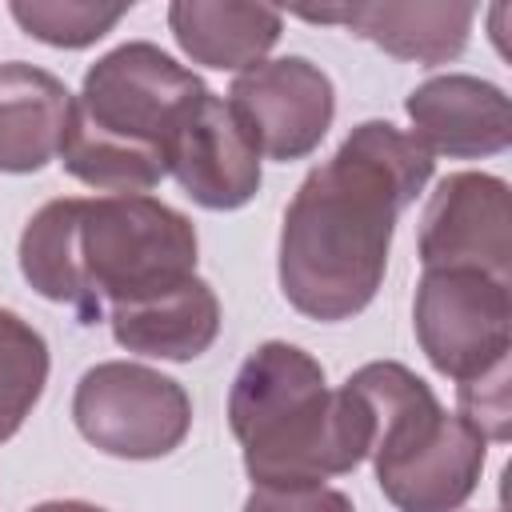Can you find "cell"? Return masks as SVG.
Listing matches in <instances>:
<instances>
[{
  "label": "cell",
  "mask_w": 512,
  "mask_h": 512,
  "mask_svg": "<svg viewBox=\"0 0 512 512\" xmlns=\"http://www.w3.org/2000/svg\"><path fill=\"white\" fill-rule=\"evenodd\" d=\"M72 92L60 76L8 60L0 64V172H40L60 156Z\"/></svg>",
  "instance_id": "obj_13"
},
{
  "label": "cell",
  "mask_w": 512,
  "mask_h": 512,
  "mask_svg": "<svg viewBox=\"0 0 512 512\" xmlns=\"http://www.w3.org/2000/svg\"><path fill=\"white\" fill-rule=\"evenodd\" d=\"M228 428L252 488L320 484L356 472L372 448L368 400L348 380L328 388L324 364L288 340L244 356L228 388Z\"/></svg>",
  "instance_id": "obj_3"
},
{
  "label": "cell",
  "mask_w": 512,
  "mask_h": 512,
  "mask_svg": "<svg viewBox=\"0 0 512 512\" xmlns=\"http://www.w3.org/2000/svg\"><path fill=\"white\" fill-rule=\"evenodd\" d=\"M48 340L12 308H0V444H8L48 384Z\"/></svg>",
  "instance_id": "obj_16"
},
{
  "label": "cell",
  "mask_w": 512,
  "mask_h": 512,
  "mask_svg": "<svg viewBox=\"0 0 512 512\" xmlns=\"http://www.w3.org/2000/svg\"><path fill=\"white\" fill-rule=\"evenodd\" d=\"M76 432L116 460H160L176 452L192 428V396L180 380L132 364L104 360L76 380Z\"/></svg>",
  "instance_id": "obj_7"
},
{
  "label": "cell",
  "mask_w": 512,
  "mask_h": 512,
  "mask_svg": "<svg viewBox=\"0 0 512 512\" xmlns=\"http://www.w3.org/2000/svg\"><path fill=\"white\" fill-rule=\"evenodd\" d=\"M372 408V468L396 512H456L480 484L488 440L448 412L436 392L396 360H372L348 376Z\"/></svg>",
  "instance_id": "obj_5"
},
{
  "label": "cell",
  "mask_w": 512,
  "mask_h": 512,
  "mask_svg": "<svg viewBox=\"0 0 512 512\" xmlns=\"http://www.w3.org/2000/svg\"><path fill=\"white\" fill-rule=\"evenodd\" d=\"M404 112L412 120V140H420L432 156L448 160H480L500 156L512 144V108L500 84L448 72L416 84L404 96Z\"/></svg>",
  "instance_id": "obj_11"
},
{
  "label": "cell",
  "mask_w": 512,
  "mask_h": 512,
  "mask_svg": "<svg viewBox=\"0 0 512 512\" xmlns=\"http://www.w3.org/2000/svg\"><path fill=\"white\" fill-rule=\"evenodd\" d=\"M424 268H480L512 280V192L492 172H452L420 216Z\"/></svg>",
  "instance_id": "obj_9"
},
{
  "label": "cell",
  "mask_w": 512,
  "mask_h": 512,
  "mask_svg": "<svg viewBox=\"0 0 512 512\" xmlns=\"http://www.w3.org/2000/svg\"><path fill=\"white\" fill-rule=\"evenodd\" d=\"M168 28L192 64L216 72H248L276 48L284 16L268 4L176 0L168 4Z\"/></svg>",
  "instance_id": "obj_14"
},
{
  "label": "cell",
  "mask_w": 512,
  "mask_h": 512,
  "mask_svg": "<svg viewBox=\"0 0 512 512\" xmlns=\"http://www.w3.org/2000/svg\"><path fill=\"white\" fill-rule=\"evenodd\" d=\"M456 404L460 416L492 444H504L512 432V384H508V368L488 372L472 384H456Z\"/></svg>",
  "instance_id": "obj_18"
},
{
  "label": "cell",
  "mask_w": 512,
  "mask_h": 512,
  "mask_svg": "<svg viewBox=\"0 0 512 512\" xmlns=\"http://www.w3.org/2000/svg\"><path fill=\"white\" fill-rule=\"evenodd\" d=\"M512 280L480 268H424L412 300L416 344L440 376L472 384L508 368Z\"/></svg>",
  "instance_id": "obj_6"
},
{
  "label": "cell",
  "mask_w": 512,
  "mask_h": 512,
  "mask_svg": "<svg viewBox=\"0 0 512 512\" xmlns=\"http://www.w3.org/2000/svg\"><path fill=\"white\" fill-rule=\"evenodd\" d=\"M112 340L152 360H196L220 336V300L208 280L192 276L180 288L132 308L108 312Z\"/></svg>",
  "instance_id": "obj_15"
},
{
  "label": "cell",
  "mask_w": 512,
  "mask_h": 512,
  "mask_svg": "<svg viewBox=\"0 0 512 512\" xmlns=\"http://www.w3.org/2000/svg\"><path fill=\"white\" fill-rule=\"evenodd\" d=\"M212 88L164 48L128 40L104 52L72 96L60 164L104 196H148L168 176V152L188 112Z\"/></svg>",
  "instance_id": "obj_4"
},
{
  "label": "cell",
  "mask_w": 512,
  "mask_h": 512,
  "mask_svg": "<svg viewBox=\"0 0 512 512\" xmlns=\"http://www.w3.org/2000/svg\"><path fill=\"white\" fill-rule=\"evenodd\" d=\"M28 512H108V508H96L88 500H44V504H36Z\"/></svg>",
  "instance_id": "obj_20"
},
{
  "label": "cell",
  "mask_w": 512,
  "mask_h": 512,
  "mask_svg": "<svg viewBox=\"0 0 512 512\" xmlns=\"http://www.w3.org/2000/svg\"><path fill=\"white\" fill-rule=\"evenodd\" d=\"M196 260V224L156 196H60L20 232L24 280L80 324L180 288Z\"/></svg>",
  "instance_id": "obj_2"
},
{
  "label": "cell",
  "mask_w": 512,
  "mask_h": 512,
  "mask_svg": "<svg viewBox=\"0 0 512 512\" xmlns=\"http://www.w3.org/2000/svg\"><path fill=\"white\" fill-rule=\"evenodd\" d=\"M432 168L436 156L396 124H356L284 208L276 256L284 300L320 324L364 312L384 284L396 220Z\"/></svg>",
  "instance_id": "obj_1"
},
{
  "label": "cell",
  "mask_w": 512,
  "mask_h": 512,
  "mask_svg": "<svg viewBox=\"0 0 512 512\" xmlns=\"http://www.w3.org/2000/svg\"><path fill=\"white\" fill-rule=\"evenodd\" d=\"M296 16L312 24H344L352 36L372 40L396 60H412L424 68L448 64L468 48V32L476 20L472 4H332V8H296Z\"/></svg>",
  "instance_id": "obj_12"
},
{
  "label": "cell",
  "mask_w": 512,
  "mask_h": 512,
  "mask_svg": "<svg viewBox=\"0 0 512 512\" xmlns=\"http://www.w3.org/2000/svg\"><path fill=\"white\" fill-rule=\"evenodd\" d=\"M132 4H92V0H12V20L40 44L52 48H88L104 40Z\"/></svg>",
  "instance_id": "obj_17"
},
{
  "label": "cell",
  "mask_w": 512,
  "mask_h": 512,
  "mask_svg": "<svg viewBox=\"0 0 512 512\" xmlns=\"http://www.w3.org/2000/svg\"><path fill=\"white\" fill-rule=\"evenodd\" d=\"M168 176L208 212L244 208L260 192V152L224 96L208 92L188 112L168 152Z\"/></svg>",
  "instance_id": "obj_10"
},
{
  "label": "cell",
  "mask_w": 512,
  "mask_h": 512,
  "mask_svg": "<svg viewBox=\"0 0 512 512\" xmlns=\"http://www.w3.org/2000/svg\"><path fill=\"white\" fill-rule=\"evenodd\" d=\"M244 512H356L340 488L300 484V488H252Z\"/></svg>",
  "instance_id": "obj_19"
},
{
  "label": "cell",
  "mask_w": 512,
  "mask_h": 512,
  "mask_svg": "<svg viewBox=\"0 0 512 512\" xmlns=\"http://www.w3.org/2000/svg\"><path fill=\"white\" fill-rule=\"evenodd\" d=\"M228 108L268 160H304L336 120V88L308 56L260 60L228 88Z\"/></svg>",
  "instance_id": "obj_8"
}]
</instances>
